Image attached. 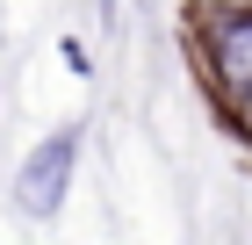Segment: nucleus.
<instances>
[{
    "mask_svg": "<svg viewBox=\"0 0 252 245\" xmlns=\"http://www.w3.org/2000/svg\"><path fill=\"white\" fill-rule=\"evenodd\" d=\"M79 151H87V123H58V130H43L36 144L15 159V216L29 224H58L65 202L79 188Z\"/></svg>",
    "mask_w": 252,
    "mask_h": 245,
    "instance_id": "obj_1",
    "label": "nucleus"
},
{
    "mask_svg": "<svg viewBox=\"0 0 252 245\" xmlns=\"http://www.w3.org/2000/svg\"><path fill=\"white\" fill-rule=\"evenodd\" d=\"M194 58L223 115L252 123V7H202L194 22Z\"/></svg>",
    "mask_w": 252,
    "mask_h": 245,
    "instance_id": "obj_2",
    "label": "nucleus"
},
{
    "mask_svg": "<svg viewBox=\"0 0 252 245\" xmlns=\"http://www.w3.org/2000/svg\"><path fill=\"white\" fill-rule=\"evenodd\" d=\"M65 65H72L79 79H94V58H87V43H79V36H65Z\"/></svg>",
    "mask_w": 252,
    "mask_h": 245,
    "instance_id": "obj_3",
    "label": "nucleus"
},
{
    "mask_svg": "<svg viewBox=\"0 0 252 245\" xmlns=\"http://www.w3.org/2000/svg\"><path fill=\"white\" fill-rule=\"evenodd\" d=\"M202 7H252V0H202Z\"/></svg>",
    "mask_w": 252,
    "mask_h": 245,
    "instance_id": "obj_4",
    "label": "nucleus"
}]
</instances>
